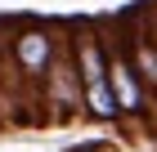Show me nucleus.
Here are the masks:
<instances>
[{
	"mask_svg": "<svg viewBox=\"0 0 157 152\" xmlns=\"http://www.w3.org/2000/svg\"><path fill=\"white\" fill-rule=\"evenodd\" d=\"M72 72H76V90H81V107L99 121H117V94L108 81V54H103V36L94 27H76L72 32Z\"/></svg>",
	"mask_w": 157,
	"mask_h": 152,
	"instance_id": "1",
	"label": "nucleus"
},
{
	"mask_svg": "<svg viewBox=\"0 0 157 152\" xmlns=\"http://www.w3.org/2000/svg\"><path fill=\"white\" fill-rule=\"evenodd\" d=\"M9 58H13V72H18V81H23V85H45L49 67H54V58H59V40H54L49 27L27 23V27L13 32Z\"/></svg>",
	"mask_w": 157,
	"mask_h": 152,
	"instance_id": "2",
	"label": "nucleus"
},
{
	"mask_svg": "<svg viewBox=\"0 0 157 152\" xmlns=\"http://www.w3.org/2000/svg\"><path fill=\"white\" fill-rule=\"evenodd\" d=\"M103 54H108V81H112V94H117V112H121V117H139L144 103H148V85L139 81L126 40L103 45Z\"/></svg>",
	"mask_w": 157,
	"mask_h": 152,
	"instance_id": "3",
	"label": "nucleus"
},
{
	"mask_svg": "<svg viewBox=\"0 0 157 152\" xmlns=\"http://www.w3.org/2000/svg\"><path fill=\"white\" fill-rule=\"evenodd\" d=\"M126 49H130V63H135V72H139V81H144L148 90H157V40L153 36H130Z\"/></svg>",
	"mask_w": 157,
	"mask_h": 152,
	"instance_id": "4",
	"label": "nucleus"
}]
</instances>
